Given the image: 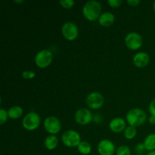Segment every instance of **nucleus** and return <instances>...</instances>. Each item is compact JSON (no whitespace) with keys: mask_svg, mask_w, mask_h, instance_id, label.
Segmentation results:
<instances>
[{"mask_svg":"<svg viewBox=\"0 0 155 155\" xmlns=\"http://www.w3.org/2000/svg\"><path fill=\"white\" fill-rule=\"evenodd\" d=\"M36 77V73L33 71H30V70H27V71H23L22 73V77L24 79H33Z\"/></svg>","mask_w":155,"mask_h":155,"instance_id":"nucleus-22","label":"nucleus"},{"mask_svg":"<svg viewBox=\"0 0 155 155\" xmlns=\"http://www.w3.org/2000/svg\"><path fill=\"white\" fill-rule=\"evenodd\" d=\"M23 113H24V110H23L22 107L18 105L12 106L8 110V117L11 119H18L22 116Z\"/></svg>","mask_w":155,"mask_h":155,"instance_id":"nucleus-17","label":"nucleus"},{"mask_svg":"<svg viewBox=\"0 0 155 155\" xmlns=\"http://www.w3.org/2000/svg\"><path fill=\"white\" fill-rule=\"evenodd\" d=\"M147 155H155V151H149V152L147 154Z\"/></svg>","mask_w":155,"mask_h":155,"instance_id":"nucleus-29","label":"nucleus"},{"mask_svg":"<svg viewBox=\"0 0 155 155\" xmlns=\"http://www.w3.org/2000/svg\"><path fill=\"white\" fill-rule=\"evenodd\" d=\"M15 2L22 3V2H24V1H23V0H15Z\"/></svg>","mask_w":155,"mask_h":155,"instance_id":"nucleus-30","label":"nucleus"},{"mask_svg":"<svg viewBox=\"0 0 155 155\" xmlns=\"http://www.w3.org/2000/svg\"><path fill=\"white\" fill-rule=\"evenodd\" d=\"M61 33L65 39L72 41L77 39L78 36L79 29L74 22L67 21L62 25Z\"/></svg>","mask_w":155,"mask_h":155,"instance_id":"nucleus-8","label":"nucleus"},{"mask_svg":"<svg viewBox=\"0 0 155 155\" xmlns=\"http://www.w3.org/2000/svg\"><path fill=\"white\" fill-rule=\"evenodd\" d=\"M97 149L100 155H113L117 151L114 142L109 139H103L100 141L97 146Z\"/></svg>","mask_w":155,"mask_h":155,"instance_id":"nucleus-11","label":"nucleus"},{"mask_svg":"<svg viewBox=\"0 0 155 155\" xmlns=\"http://www.w3.org/2000/svg\"><path fill=\"white\" fill-rule=\"evenodd\" d=\"M53 59V54L48 49L40 50L35 56V64L39 68H46L51 64Z\"/></svg>","mask_w":155,"mask_h":155,"instance_id":"nucleus-5","label":"nucleus"},{"mask_svg":"<svg viewBox=\"0 0 155 155\" xmlns=\"http://www.w3.org/2000/svg\"><path fill=\"white\" fill-rule=\"evenodd\" d=\"M59 3L64 8H71L74 6V0H60Z\"/></svg>","mask_w":155,"mask_h":155,"instance_id":"nucleus-23","label":"nucleus"},{"mask_svg":"<svg viewBox=\"0 0 155 155\" xmlns=\"http://www.w3.org/2000/svg\"><path fill=\"white\" fill-rule=\"evenodd\" d=\"M146 113L139 107L130 109L126 115V120L127 124L135 127L143 124L146 121Z\"/></svg>","mask_w":155,"mask_h":155,"instance_id":"nucleus-2","label":"nucleus"},{"mask_svg":"<svg viewBox=\"0 0 155 155\" xmlns=\"http://www.w3.org/2000/svg\"><path fill=\"white\" fill-rule=\"evenodd\" d=\"M8 117V110H5L4 108L0 109V124L2 125L7 121Z\"/></svg>","mask_w":155,"mask_h":155,"instance_id":"nucleus-21","label":"nucleus"},{"mask_svg":"<svg viewBox=\"0 0 155 155\" xmlns=\"http://www.w3.org/2000/svg\"><path fill=\"white\" fill-rule=\"evenodd\" d=\"M127 3L132 6H136L140 3L139 0H127Z\"/></svg>","mask_w":155,"mask_h":155,"instance_id":"nucleus-27","label":"nucleus"},{"mask_svg":"<svg viewBox=\"0 0 155 155\" xmlns=\"http://www.w3.org/2000/svg\"><path fill=\"white\" fill-rule=\"evenodd\" d=\"M86 101L89 108L97 110L101 108L104 102V96L100 92H92L86 96Z\"/></svg>","mask_w":155,"mask_h":155,"instance_id":"nucleus-9","label":"nucleus"},{"mask_svg":"<svg viewBox=\"0 0 155 155\" xmlns=\"http://www.w3.org/2000/svg\"><path fill=\"white\" fill-rule=\"evenodd\" d=\"M127 120L121 117H114L109 122V128L115 133L124 131L127 127Z\"/></svg>","mask_w":155,"mask_h":155,"instance_id":"nucleus-13","label":"nucleus"},{"mask_svg":"<svg viewBox=\"0 0 155 155\" xmlns=\"http://www.w3.org/2000/svg\"><path fill=\"white\" fill-rule=\"evenodd\" d=\"M148 110L151 115L155 116V98H153L150 102L149 106H148Z\"/></svg>","mask_w":155,"mask_h":155,"instance_id":"nucleus-26","label":"nucleus"},{"mask_svg":"<svg viewBox=\"0 0 155 155\" xmlns=\"http://www.w3.org/2000/svg\"><path fill=\"white\" fill-rule=\"evenodd\" d=\"M148 123L150 124H155V116L151 115V116L148 117Z\"/></svg>","mask_w":155,"mask_h":155,"instance_id":"nucleus-28","label":"nucleus"},{"mask_svg":"<svg viewBox=\"0 0 155 155\" xmlns=\"http://www.w3.org/2000/svg\"><path fill=\"white\" fill-rule=\"evenodd\" d=\"M124 42L127 48L131 50H137L142 47L143 39L142 36L137 32H130L125 36Z\"/></svg>","mask_w":155,"mask_h":155,"instance_id":"nucleus-6","label":"nucleus"},{"mask_svg":"<svg viewBox=\"0 0 155 155\" xmlns=\"http://www.w3.org/2000/svg\"><path fill=\"white\" fill-rule=\"evenodd\" d=\"M41 118L36 112L31 111L27 113L22 120V126L25 130L33 131L39 127Z\"/></svg>","mask_w":155,"mask_h":155,"instance_id":"nucleus-4","label":"nucleus"},{"mask_svg":"<svg viewBox=\"0 0 155 155\" xmlns=\"http://www.w3.org/2000/svg\"><path fill=\"white\" fill-rule=\"evenodd\" d=\"M74 119L78 124L86 125L93 120V115L89 109L86 107H81L75 112Z\"/></svg>","mask_w":155,"mask_h":155,"instance_id":"nucleus-10","label":"nucleus"},{"mask_svg":"<svg viewBox=\"0 0 155 155\" xmlns=\"http://www.w3.org/2000/svg\"><path fill=\"white\" fill-rule=\"evenodd\" d=\"M147 151H155V133H150L145 138L143 142Z\"/></svg>","mask_w":155,"mask_h":155,"instance_id":"nucleus-16","label":"nucleus"},{"mask_svg":"<svg viewBox=\"0 0 155 155\" xmlns=\"http://www.w3.org/2000/svg\"><path fill=\"white\" fill-rule=\"evenodd\" d=\"M117 155H131V150L127 145H122L117 148L116 151Z\"/></svg>","mask_w":155,"mask_h":155,"instance_id":"nucleus-20","label":"nucleus"},{"mask_svg":"<svg viewBox=\"0 0 155 155\" xmlns=\"http://www.w3.org/2000/svg\"><path fill=\"white\" fill-rule=\"evenodd\" d=\"M133 64L137 68H143L148 64L150 61L149 54L145 51H139L133 56Z\"/></svg>","mask_w":155,"mask_h":155,"instance_id":"nucleus-12","label":"nucleus"},{"mask_svg":"<svg viewBox=\"0 0 155 155\" xmlns=\"http://www.w3.org/2000/svg\"><path fill=\"white\" fill-rule=\"evenodd\" d=\"M43 126L47 133L50 135H56L61 130V124L59 119L56 117L49 116L45 119Z\"/></svg>","mask_w":155,"mask_h":155,"instance_id":"nucleus-7","label":"nucleus"},{"mask_svg":"<svg viewBox=\"0 0 155 155\" xmlns=\"http://www.w3.org/2000/svg\"><path fill=\"white\" fill-rule=\"evenodd\" d=\"M44 145L48 150H54L58 145V139L55 135H48L44 140Z\"/></svg>","mask_w":155,"mask_h":155,"instance_id":"nucleus-15","label":"nucleus"},{"mask_svg":"<svg viewBox=\"0 0 155 155\" xmlns=\"http://www.w3.org/2000/svg\"><path fill=\"white\" fill-rule=\"evenodd\" d=\"M124 137L127 139H133L136 137V134H137V130L133 126H127L126 127L125 130L124 131Z\"/></svg>","mask_w":155,"mask_h":155,"instance_id":"nucleus-19","label":"nucleus"},{"mask_svg":"<svg viewBox=\"0 0 155 155\" xmlns=\"http://www.w3.org/2000/svg\"><path fill=\"white\" fill-rule=\"evenodd\" d=\"M122 0H107V4L112 8H117L122 4Z\"/></svg>","mask_w":155,"mask_h":155,"instance_id":"nucleus-25","label":"nucleus"},{"mask_svg":"<svg viewBox=\"0 0 155 155\" xmlns=\"http://www.w3.org/2000/svg\"><path fill=\"white\" fill-rule=\"evenodd\" d=\"M83 15L89 21H95L98 19L101 14V5L96 0H89L83 7Z\"/></svg>","mask_w":155,"mask_h":155,"instance_id":"nucleus-1","label":"nucleus"},{"mask_svg":"<svg viewBox=\"0 0 155 155\" xmlns=\"http://www.w3.org/2000/svg\"><path fill=\"white\" fill-rule=\"evenodd\" d=\"M115 21V16L113 13L109 12H103L98 18V21L99 24L103 27H109L112 25Z\"/></svg>","mask_w":155,"mask_h":155,"instance_id":"nucleus-14","label":"nucleus"},{"mask_svg":"<svg viewBox=\"0 0 155 155\" xmlns=\"http://www.w3.org/2000/svg\"><path fill=\"white\" fill-rule=\"evenodd\" d=\"M153 8H154V11L155 12V1L154 2V3H153Z\"/></svg>","mask_w":155,"mask_h":155,"instance_id":"nucleus-31","label":"nucleus"},{"mask_svg":"<svg viewBox=\"0 0 155 155\" xmlns=\"http://www.w3.org/2000/svg\"><path fill=\"white\" fill-rule=\"evenodd\" d=\"M61 141L65 146L69 148H77L79 144L81 142V136L76 130H69L62 134Z\"/></svg>","mask_w":155,"mask_h":155,"instance_id":"nucleus-3","label":"nucleus"},{"mask_svg":"<svg viewBox=\"0 0 155 155\" xmlns=\"http://www.w3.org/2000/svg\"><path fill=\"white\" fill-rule=\"evenodd\" d=\"M77 150L81 154L88 155L92 151V145L86 141H81V142L77 146Z\"/></svg>","mask_w":155,"mask_h":155,"instance_id":"nucleus-18","label":"nucleus"},{"mask_svg":"<svg viewBox=\"0 0 155 155\" xmlns=\"http://www.w3.org/2000/svg\"><path fill=\"white\" fill-rule=\"evenodd\" d=\"M145 145H144L143 142H140V143H138L136 145V148H135V151L137 154H143L144 151H145Z\"/></svg>","mask_w":155,"mask_h":155,"instance_id":"nucleus-24","label":"nucleus"}]
</instances>
